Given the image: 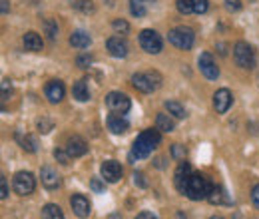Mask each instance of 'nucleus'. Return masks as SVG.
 Returning <instances> with one entry per match:
<instances>
[{"label": "nucleus", "mask_w": 259, "mask_h": 219, "mask_svg": "<svg viewBox=\"0 0 259 219\" xmlns=\"http://www.w3.org/2000/svg\"><path fill=\"white\" fill-rule=\"evenodd\" d=\"M162 142V134H160V129L156 127H152V129H144L138 138H136V142H134V146H132V152H130V159H144V157H148L152 152H154V148L158 146Z\"/></svg>", "instance_id": "obj_1"}, {"label": "nucleus", "mask_w": 259, "mask_h": 219, "mask_svg": "<svg viewBox=\"0 0 259 219\" xmlns=\"http://www.w3.org/2000/svg\"><path fill=\"white\" fill-rule=\"evenodd\" d=\"M209 191H211V184L207 182V178H205L203 173H197V171H192V173H190V178L186 180L184 189H182V193L188 195V197L194 199V201L207 199Z\"/></svg>", "instance_id": "obj_2"}, {"label": "nucleus", "mask_w": 259, "mask_h": 219, "mask_svg": "<svg viewBox=\"0 0 259 219\" xmlns=\"http://www.w3.org/2000/svg\"><path fill=\"white\" fill-rule=\"evenodd\" d=\"M233 60L239 68L251 70V68H255V52L247 42H237L233 46Z\"/></svg>", "instance_id": "obj_3"}, {"label": "nucleus", "mask_w": 259, "mask_h": 219, "mask_svg": "<svg viewBox=\"0 0 259 219\" xmlns=\"http://www.w3.org/2000/svg\"><path fill=\"white\" fill-rule=\"evenodd\" d=\"M167 40L169 44H174L176 48L180 50H190L194 46V40H195V34L192 28H186V26H178L174 30H169L167 34Z\"/></svg>", "instance_id": "obj_4"}, {"label": "nucleus", "mask_w": 259, "mask_h": 219, "mask_svg": "<svg viewBox=\"0 0 259 219\" xmlns=\"http://www.w3.org/2000/svg\"><path fill=\"white\" fill-rule=\"evenodd\" d=\"M140 46L148 54H160L162 52V38L156 30H142L140 32Z\"/></svg>", "instance_id": "obj_5"}, {"label": "nucleus", "mask_w": 259, "mask_h": 219, "mask_svg": "<svg viewBox=\"0 0 259 219\" xmlns=\"http://www.w3.org/2000/svg\"><path fill=\"white\" fill-rule=\"evenodd\" d=\"M12 188L18 195H30L36 188V180L30 171H18L12 180Z\"/></svg>", "instance_id": "obj_6"}, {"label": "nucleus", "mask_w": 259, "mask_h": 219, "mask_svg": "<svg viewBox=\"0 0 259 219\" xmlns=\"http://www.w3.org/2000/svg\"><path fill=\"white\" fill-rule=\"evenodd\" d=\"M106 104L114 114H122V116L128 114V110L132 108L130 98L126 94H122V92H110L106 96Z\"/></svg>", "instance_id": "obj_7"}, {"label": "nucleus", "mask_w": 259, "mask_h": 219, "mask_svg": "<svg viewBox=\"0 0 259 219\" xmlns=\"http://www.w3.org/2000/svg\"><path fill=\"white\" fill-rule=\"evenodd\" d=\"M100 171H102L104 182H108V184H116V182H120V178H122V165H120L116 159L104 161L102 167H100Z\"/></svg>", "instance_id": "obj_8"}, {"label": "nucleus", "mask_w": 259, "mask_h": 219, "mask_svg": "<svg viewBox=\"0 0 259 219\" xmlns=\"http://www.w3.org/2000/svg\"><path fill=\"white\" fill-rule=\"evenodd\" d=\"M199 70L207 80H218V76H220V68L215 66V60L209 52H203L199 56Z\"/></svg>", "instance_id": "obj_9"}, {"label": "nucleus", "mask_w": 259, "mask_h": 219, "mask_svg": "<svg viewBox=\"0 0 259 219\" xmlns=\"http://www.w3.org/2000/svg\"><path fill=\"white\" fill-rule=\"evenodd\" d=\"M106 48H108V52H110L114 58H126V56H128V42H126L122 36H112V38H108Z\"/></svg>", "instance_id": "obj_10"}, {"label": "nucleus", "mask_w": 259, "mask_h": 219, "mask_svg": "<svg viewBox=\"0 0 259 219\" xmlns=\"http://www.w3.org/2000/svg\"><path fill=\"white\" fill-rule=\"evenodd\" d=\"M40 178H42V186L46 189H58L60 188V176L54 167L50 165H44L40 169Z\"/></svg>", "instance_id": "obj_11"}, {"label": "nucleus", "mask_w": 259, "mask_h": 219, "mask_svg": "<svg viewBox=\"0 0 259 219\" xmlns=\"http://www.w3.org/2000/svg\"><path fill=\"white\" fill-rule=\"evenodd\" d=\"M231 102H233V96L226 88H222V90H218L213 94V106H215L218 114H226L227 110L231 108Z\"/></svg>", "instance_id": "obj_12"}, {"label": "nucleus", "mask_w": 259, "mask_h": 219, "mask_svg": "<svg viewBox=\"0 0 259 219\" xmlns=\"http://www.w3.org/2000/svg\"><path fill=\"white\" fill-rule=\"evenodd\" d=\"M70 205H72V209H74V213L78 215V217H88L90 215V201L84 197V195H72L70 197Z\"/></svg>", "instance_id": "obj_13"}, {"label": "nucleus", "mask_w": 259, "mask_h": 219, "mask_svg": "<svg viewBox=\"0 0 259 219\" xmlns=\"http://www.w3.org/2000/svg\"><path fill=\"white\" fill-rule=\"evenodd\" d=\"M128 120L122 116V114H112L110 118H108V129L112 132V134H116V136H120V134H126L128 132Z\"/></svg>", "instance_id": "obj_14"}, {"label": "nucleus", "mask_w": 259, "mask_h": 219, "mask_svg": "<svg viewBox=\"0 0 259 219\" xmlns=\"http://www.w3.org/2000/svg\"><path fill=\"white\" fill-rule=\"evenodd\" d=\"M66 152L70 154V157H80L88 152V146H86V142H84L82 138L74 136V138L68 140V144H66Z\"/></svg>", "instance_id": "obj_15"}, {"label": "nucleus", "mask_w": 259, "mask_h": 219, "mask_svg": "<svg viewBox=\"0 0 259 219\" xmlns=\"http://www.w3.org/2000/svg\"><path fill=\"white\" fill-rule=\"evenodd\" d=\"M46 98L52 102V104H58L62 98H64V84L60 80H50L46 84Z\"/></svg>", "instance_id": "obj_16"}, {"label": "nucleus", "mask_w": 259, "mask_h": 219, "mask_svg": "<svg viewBox=\"0 0 259 219\" xmlns=\"http://www.w3.org/2000/svg\"><path fill=\"white\" fill-rule=\"evenodd\" d=\"M132 84H134V88H136L138 92H142V94H150V92L156 90V86L152 84V80L148 78V74H134V76H132Z\"/></svg>", "instance_id": "obj_17"}, {"label": "nucleus", "mask_w": 259, "mask_h": 219, "mask_svg": "<svg viewBox=\"0 0 259 219\" xmlns=\"http://www.w3.org/2000/svg\"><path fill=\"white\" fill-rule=\"evenodd\" d=\"M190 173H192V167H190V163L182 161V163L178 165V169H176V188H178V191H180V193H182V189H184V184H186V180L190 178Z\"/></svg>", "instance_id": "obj_18"}, {"label": "nucleus", "mask_w": 259, "mask_h": 219, "mask_svg": "<svg viewBox=\"0 0 259 219\" xmlns=\"http://www.w3.org/2000/svg\"><path fill=\"white\" fill-rule=\"evenodd\" d=\"M22 42H24V48L30 50V52H40L42 50V38L36 32H26Z\"/></svg>", "instance_id": "obj_19"}, {"label": "nucleus", "mask_w": 259, "mask_h": 219, "mask_svg": "<svg viewBox=\"0 0 259 219\" xmlns=\"http://www.w3.org/2000/svg\"><path fill=\"white\" fill-rule=\"evenodd\" d=\"M90 34H86L84 30H76L72 36H70V44L74 46V48H78V50H84V48H88L90 46Z\"/></svg>", "instance_id": "obj_20"}, {"label": "nucleus", "mask_w": 259, "mask_h": 219, "mask_svg": "<svg viewBox=\"0 0 259 219\" xmlns=\"http://www.w3.org/2000/svg\"><path fill=\"white\" fill-rule=\"evenodd\" d=\"M207 199H209V203H213V205H222V203H229V197H227L226 189L220 188V186H211V191H209Z\"/></svg>", "instance_id": "obj_21"}, {"label": "nucleus", "mask_w": 259, "mask_h": 219, "mask_svg": "<svg viewBox=\"0 0 259 219\" xmlns=\"http://www.w3.org/2000/svg\"><path fill=\"white\" fill-rule=\"evenodd\" d=\"M72 96H74L78 102H88V100H90V92H88V86H86L84 80L74 82V86H72Z\"/></svg>", "instance_id": "obj_22"}, {"label": "nucleus", "mask_w": 259, "mask_h": 219, "mask_svg": "<svg viewBox=\"0 0 259 219\" xmlns=\"http://www.w3.org/2000/svg\"><path fill=\"white\" fill-rule=\"evenodd\" d=\"M42 217L44 219H64L62 209L56 205V203H48L42 207Z\"/></svg>", "instance_id": "obj_23"}, {"label": "nucleus", "mask_w": 259, "mask_h": 219, "mask_svg": "<svg viewBox=\"0 0 259 219\" xmlns=\"http://www.w3.org/2000/svg\"><path fill=\"white\" fill-rule=\"evenodd\" d=\"M156 127H158L160 132H165V134L174 132V120L169 118V114H158V118H156Z\"/></svg>", "instance_id": "obj_24"}, {"label": "nucleus", "mask_w": 259, "mask_h": 219, "mask_svg": "<svg viewBox=\"0 0 259 219\" xmlns=\"http://www.w3.org/2000/svg\"><path fill=\"white\" fill-rule=\"evenodd\" d=\"M165 110H167L174 118H178V120H182V118L186 116V110H184V106H182L180 102H165Z\"/></svg>", "instance_id": "obj_25"}, {"label": "nucleus", "mask_w": 259, "mask_h": 219, "mask_svg": "<svg viewBox=\"0 0 259 219\" xmlns=\"http://www.w3.org/2000/svg\"><path fill=\"white\" fill-rule=\"evenodd\" d=\"M16 140L20 142L22 150H26V152H30V154L36 152V140H34L32 136H20V134H16Z\"/></svg>", "instance_id": "obj_26"}, {"label": "nucleus", "mask_w": 259, "mask_h": 219, "mask_svg": "<svg viewBox=\"0 0 259 219\" xmlns=\"http://www.w3.org/2000/svg\"><path fill=\"white\" fill-rule=\"evenodd\" d=\"M130 10H132V14L138 16V18L146 16V8H144V4H142L140 0H130Z\"/></svg>", "instance_id": "obj_27"}, {"label": "nucleus", "mask_w": 259, "mask_h": 219, "mask_svg": "<svg viewBox=\"0 0 259 219\" xmlns=\"http://www.w3.org/2000/svg\"><path fill=\"white\" fill-rule=\"evenodd\" d=\"M176 6L182 14H192L194 12V0H178Z\"/></svg>", "instance_id": "obj_28"}, {"label": "nucleus", "mask_w": 259, "mask_h": 219, "mask_svg": "<svg viewBox=\"0 0 259 219\" xmlns=\"http://www.w3.org/2000/svg\"><path fill=\"white\" fill-rule=\"evenodd\" d=\"M44 28H46V34H48L50 40H56V36H58V24L54 20H46L44 22Z\"/></svg>", "instance_id": "obj_29"}, {"label": "nucleus", "mask_w": 259, "mask_h": 219, "mask_svg": "<svg viewBox=\"0 0 259 219\" xmlns=\"http://www.w3.org/2000/svg\"><path fill=\"white\" fill-rule=\"evenodd\" d=\"M209 8V2L207 0H194V12L195 14H205Z\"/></svg>", "instance_id": "obj_30"}, {"label": "nucleus", "mask_w": 259, "mask_h": 219, "mask_svg": "<svg viewBox=\"0 0 259 219\" xmlns=\"http://www.w3.org/2000/svg\"><path fill=\"white\" fill-rule=\"evenodd\" d=\"M112 28H114L116 32L126 34V32H130V24L126 22V20H114V22H112Z\"/></svg>", "instance_id": "obj_31"}, {"label": "nucleus", "mask_w": 259, "mask_h": 219, "mask_svg": "<svg viewBox=\"0 0 259 219\" xmlns=\"http://www.w3.org/2000/svg\"><path fill=\"white\" fill-rule=\"evenodd\" d=\"M76 8L82 10V12H94V4H92V0H80V2H76Z\"/></svg>", "instance_id": "obj_32"}, {"label": "nucleus", "mask_w": 259, "mask_h": 219, "mask_svg": "<svg viewBox=\"0 0 259 219\" xmlns=\"http://www.w3.org/2000/svg\"><path fill=\"white\" fill-rule=\"evenodd\" d=\"M171 157H176V159H184V157H186V148L180 146V144H176V146L171 148Z\"/></svg>", "instance_id": "obj_33"}, {"label": "nucleus", "mask_w": 259, "mask_h": 219, "mask_svg": "<svg viewBox=\"0 0 259 219\" xmlns=\"http://www.w3.org/2000/svg\"><path fill=\"white\" fill-rule=\"evenodd\" d=\"M54 157L60 161V163H70V154L68 152H64V150H54Z\"/></svg>", "instance_id": "obj_34"}, {"label": "nucleus", "mask_w": 259, "mask_h": 219, "mask_svg": "<svg viewBox=\"0 0 259 219\" xmlns=\"http://www.w3.org/2000/svg\"><path fill=\"white\" fill-rule=\"evenodd\" d=\"M12 94V86H10V80H2V100H8Z\"/></svg>", "instance_id": "obj_35"}, {"label": "nucleus", "mask_w": 259, "mask_h": 219, "mask_svg": "<svg viewBox=\"0 0 259 219\" xmlns=\"http://www.w3.org/2000/svg\"><path fill=\"white\" fill-rule=\"evenodd\" d=\"M76 64H78L80 68H88V66L92 64V56H90V54H82V56L76 58Z\"/></svg>", "instance_id": "obj_36"}, {"label": "nucleus", "mask_w": 259, "mask_h": 219, "mask_svg": "<svg viewBox=\"0 0 259 219\" xmlns=\"http://www.w3.org/2000/svg\"><path fill=\"white\" fill-rule=\"evenodd\" d=\"M90 188H92V191H96V193H102V191L106 189V184H104L102 180H98V178H94V180L90 182Z\"/></svg>", "instance_id": "obj_37"}, {"label": "nucleus", "mask_w": 259, "mask_h": 219, "mask_svg": "<svg viewBox=\"0 0 259 219\" xmlns=\"http://www.w3.org/2000/svg\"><path fill=\"white\" fill-rule=\"evenodd\" d=\"M226 8L229 12H237L241 10V0H226Z\"/></svg>", "instance_id": "obj_38"}, {"label": "nucleus", "mask_w": 259, "mask_h": 219, "mask_svg": "<svg viewBox=\"0 0 259 219\" xmlns=\"http://www.w3.org/2000/svg\"><path fill=\"white\" fill-rule=\"evenodd\" d=\"M134 182H136V186H140V188H148V182H146V176H144L142 171H138V173H134Z\"/></svg>", "instance_id": "obj_39"}, {"label": "nucleus", "mask_w": 259, "mask_h": 219, "mask_svg": "<svg viewBox=\"0 0 259 219\" xmlns=\"http://www.w3.org/2000/svg\"><path fill=\"white\" fill-rule=\"evenodd\" d=\"M52 127H54V124H52V122H48V120H40V122H38V129H40L42 134H48Z\"/></svg>", "instance_id": "obj_40"}, {"label": "nucleus", "mask_w": 259, "mask_h": 219, "mask_svg": "<svg viewBox=\"0 0 259 219\" xmlns=\"http://www.w3.org/2000/svg\"><path fill=\"white\" fill-rule=\"evenodd\" d=\"M0 197H2V199L8 197V184H6V178H4V176L0 178Z\"/></svg>", "instance_id": "obj_41"}, {"label": "nucleus", "mask_w": 259, "mask_h": 219, "mask_svg": "<svg viewBox=\"0 0 259 219\" xmlns=\"http://www.w3.org/2000/svg\"><path fill=\"white\" fill-rule=\"evenodd\" d=\"M251 201H253L255 209H259V184L253 189H251Z\"/></svg>", "instance_id": "obj_42"}, {"label": "nucleus", "mask_w": 259, "mask_h": 219, "mask_svg": "<svg viewBox=\"0 0 259 219\" xmlns=\"http://www.w3.org/2000/svg\"><path fill=\"white\" fill-rule=\"evenodd\" d=\"M148 78L152 80V84H154L156 88L160 86V80H162V78H160V74H158V72H148Z\"/></svg>", "instance_id": "obj_43"}, {"label": "nucleus", "mask_w": 259, "mask_h": 219, "mask_svg": "<svg viewBox=\"0 0 259 219\" xmlns=\"http://www.w3.org/2000/svg\"><path fill=\"white\" fill-rule=\"evenodd\" d=\"M136 219H158L154 213H150V211H142V213H138V217Z\"/></svg>", "instance_id": "obj_44"}, {"label": "nucleus", "mask_w": 259, "mask_h": 219, "mask_svg": "<svg viewBox=\"0 0 259 219\" xmlns=\"http://www.w3.org/2000/svg\"><path fill=\"white\" fill-rule=\"evenodd\" d=\"M0 2H2V14H8V10H10L8 8V0H0Z\"/></svg>", "instance_id": "obj_45"}, {"label": "nucleus", "mask_w": 259, "mask_h": 219, "mask_svg": "<svg viewBox=\"0 0 259 219\" xmlns=\"http://www.w3.org/2000/svg\"><path fill=\"white\" fill-rule=\"evenodd\" d=\"M176 219H186V215H184V213H182V211H180V213H178V215H176Z\"/></svg>", "instance_id": "obj_46"}, {"label": "nucleus", "mask_w": 259, "mask_h": 219, "mask_svg": "<svg viewBox=\"0 0 259 219\" xmlns=\"http://www.w3.org/2000/svg\"><path fill=\"white\" fill-rule=\"evenodd\" d=\"M209 219H226V217H222V215H213V217H209Z\"/></svg>", "instance_id": "obj_47"}, {"label": "nucleus", "mask_w": 259, "mask_h": 219, "mask_svg": "<svg viewBox=\"0 0 259 219\" xmlns=\"http://www.w3.org/2000/svg\"><path fill=\"white\" fill-rule=\"evenodd\" d=\"M144 2H156V0H144Z\"/></svg>", "instance_id": "obj_48"}]
</instances>
